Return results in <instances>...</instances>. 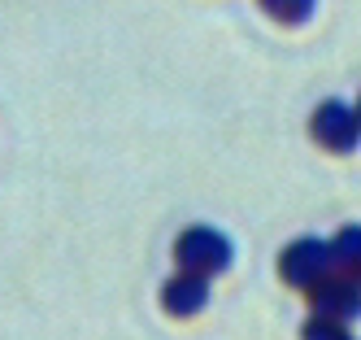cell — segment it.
<instances>
[{
  "mask_svg": "<svg viewBox=\"0 0 361 340\" xmlns=\"http://www.w3.org/2000/svg\"><path fill=\"white\" fill-rule=\"evenodd\" d=\"M161 301H166V314H174V319H188V314H196L204 301H209V275L178 271V275L161 288Z\"/></svg>",
  "mask_w": 361,
  "mask_h": 340,
  "instance_id": "obj_5",
  "label": "cell"
},
{
  "mask_svg": "<svg viewBox=\"0 0 361 340\" xmlns=\"http://www.w3.org/2000/svg\"><path fill=\"white\" fill-rule=\"evenodd\" d=\"M309 301H314V314H322V319L353 323L361 314V279H353L344 271H326L309 288Z\"/></svg>",
  "mask_w": 361,
  "mask_h": 340,
  "instance_id": "obj_2",
  "label": "cell"
},
{
  "mask_svg": "<svg viewBox=\"0 0 361 340\" xmlns=\"http://www.w3.org/2000/svg\"><path fill=\"white\" fill-rule=\"evenodd\" d=\"M262 9L266 13H274L279 22H305L309 13H314V0H262Z\"/></svg>",
  "mask_w": 361,
  "mask_h": 340,
  "instance_id": "obj_7",
  "label": "cell"
},
{
  "mask_svg": "<svg viewBox=\"0 0 361 340\" xmlns=\"http://www.w3.org/2000/svg\"><path fill=\"white\" fill-rule=\"evenodd\" d=\"M357 114H361V105H357Z\"/></svg>",
  "mask_w": 361,
  "mask_h": 340,
  "instance_id": "obj_8",
  "label": "cell"
},
{
  "mask_svg": "<svg viewBox=\"0 0 361 340\" xmlns=\"http://www.w3.org/2000/svg\"><path fill=\"white\" fill-rule=\"evenodd\" d=\"M331 257H335V271L361 279V227H344L340 235H335V240H331Z\"/></svg>",
  "mask_w": 361,
  "mask_h": 340,
  "instance_id": "obj_6",
  "label": "cell"
},
{
  "mask_svg": "<svg viewBox=\"0 0 361 340\" xmlns=\"http://www.w3.org/2000/svg\"><path fill=\"white\" fill-rule=\"evenodd\" d=\"M309 131H314V140H318L322 148L348 153V148H357V140H361V114L348 110L344 100H326V105H318V110H314Z\"/></svg>",
  "mask_w": 361,
  "mask_h": 340,
  "instance_id": "obj_3",
  "label": "cell"
},
{
  "mask_svg": "<svg viewBox=\"0 0 361 340\" xmlns=\"http://www.w3.org/2000/svg\"><path fill=\"white\" fill-rule=\"evenodd\" d=\"M231 240L218 231V227H188L183 235L174 240V262L178 271H196V275H222L231 266Z\"/></svg>",
  "mask_w": 361,
  "mask_h": 340,
  "instance_id": "obj_1",
  "label": "cell"
},
{
  "mask_svg": "<svg viewBox=\"0 0 361 340\" xmlns=\"http://www.w3.org/2000/svg\"><path fill=\"white\" fill-rule=\"evenodd\" d=\"M326 271H335V257H331V245H322V240H296V245L283 249V257H279V275L288 279L292 288H305V293Z\"/></svg>",
  "mask_w": 361,
  "mask_h": 340,
  "instance_id": "obj_4",
  "label": "cell"
}]
</instances>
